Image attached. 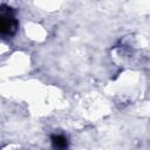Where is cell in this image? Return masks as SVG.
Returning <instances> with one entry per match:
<instances>
[{
	"instance_id": "1",
	"label": "cell",
	"mask_w": 150,
	"mask_h": 150,
	"mask_svg": "<svg viewBox=\"0 0 150 150\" xmlns=\"http://www.w3.org/2000/svg\"><path fill=\"white\" fill-rule=\"evenodd\" d=\"M16 21L6 15V14H1L0 15V34L2 35H11L16 30Z\"/></svg>"
},
{
	"instance_id": "2",
	"label": "cell",
	"mask_w": 150,
	"mask_h": 150,
	"mask_svg": "<svg viewBox=\"0 0 150 150\" xmlns=\"http://www.w3.org/2000/svg\"><path fill=\"white\" fill-rule=\"evenodd\" d=\"M54 143H55L56 146L63 148V146L66 145V139H64V137H62V136H56V137H54Z\"/></svg>"
}]
</instances>
